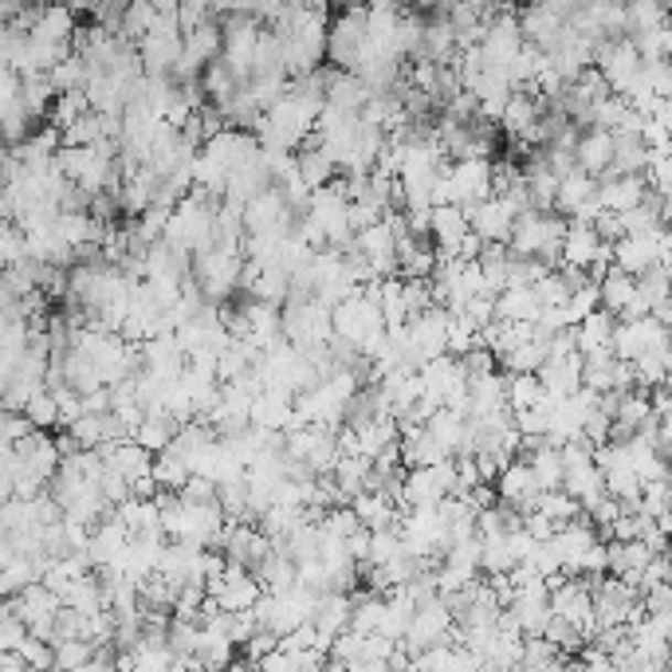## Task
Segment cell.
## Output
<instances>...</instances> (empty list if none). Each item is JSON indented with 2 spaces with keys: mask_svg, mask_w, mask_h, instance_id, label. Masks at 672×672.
Wrapping results in <instances>:
<instances>
[{
  "mask_svg": "<svg viewBox=\"0 0 672 672\" xmlns=\"http://www.w3.org/2000/svg\"><path fill=\"white\" fill-rule=\"evenodd\" d=\"M334 170H339V166H334L331 158H327V153L319 150L314 142H307V146H299V150H296V173H299V178H303L311 189L327 185V181L334 178Z\"/></svg>",
  "mask_w": 672,
  "mask_h": 672,
  "instance_id": "e575fe53",
  "label": "cell"
},
{
  "mask_svg": "<svg viewBox=\"0 0 672 672\" xmlns=\"http://www.w3.org/2000/svg\"><path fill=\"white\" fill-rule=\"evenodd\" d=\"M598 248H601V236L594 233V224L566 221L563 244H558V260H563L566 268H590V260L598 256Z\"/></svg>",
  "mask_w": 672,
  "mask_h": 672,
  "instance_id": "d6986e66",
  "label": "cell"
},
{
  "mask_svg": "<svg viewBox=\"0 0 672 672\" xmlns=\"http://www.w3.org/2000/svg\"><path fill=\"white\" fill-rule=\"evenodd\" d=\"M350 508H354V515H359V523L366 531H377V527H397V515H402V508H397L394 500H390L382 488H362L359 495H350Z\"/></svg>",
  "mask_w": 672,
  "mask_h": 672,
  "instance_id": "44dd1931",
  "label": "cell"
},
{
  "mask_svg": "<svg viewBox=\"0 0 672 672\" xmlns=\"http://www.w3.org/2000/svg\"><path fill=\"white\" fill-rule=\"evenodd\" d=\"M52 126H67V122H75V118L83 115V110H90V103H87V95L83 90H55V99H52Z\"/></svg>",
  "mask_w": 672,
  "mask_h": 672,
  "instance_id": "bcb514c9",
  "label": "cell"
},
{
  "mask_svg": "<svg viewBox=\"0 0 672 672\" xmlns=\"http://www.w3.org/2000/svg\"><path fill=\"white\" fill-rule=\"evenodd\" d=\"M311 626L319 629L323 637H334L350 626V594L342 590H323L314 598V610H311Z\"/></svg>",
  "mask_w": 672,
  "mask_h": 672,
  "instance_id": "d4e9b609",
  "label": "cell"
},
{
  "mask_svg": "<svg viewBox=\"0 0 672 672\" xmlns=\"http://www.w3.org/2000/svg\"><path fill=\"white\" fill-rule=\"evenodd\" d=\"M500 362L508 366V374H535V370L547 362V339H535V334H531L527 342H520L515 350H508Z\"/></svg>",
  "mask_w": 672,
  "mask_h": 672,
  "instance_id": "f35d334b",
  "label": "cell"
},
{
  "mask_svg": "<svg viewBox=\"0 0 672 672\" xmlns=\"http://www.w3.org/2000/svg\"><path fill=\"white\" fill-rule=\"evenodd\" d=\"M17 653H20V661H24V664L47 669V664H52V641H40L36 633H24V637H20Z\"/></svg>",
  "mask_w": 672,
  "mask_h": 672,
  "instance_id": "816d5d0a",
  "label": "cell"
},
{
  "mask_svg": "<svg viewBox=\"0 0 672 672\" xmlns=\"http://www.w3.org/2000/svg\"><path fill=\"white\" fill-rule=\"evenodd\" d=\"M448 181L457 193V205H472V201L492 198V162L488 158H457L448 166Z\"/></svg>",
  "mask_w": 672,
  "mask_h": 672,
  "instance_id": "8fae6325",
  "label": "cell"
},
{
  "mask_svg": "<svg viewBox=\"0 0 672 672\" xmlns=\"http://www.w3.org/2000/svg\"><path fill=\"white\" fill-rule=\"evenodd\" d=\"M331 331H334V339L350 342V346L359 350L370 334L386 331V327H382V311H377L374 299H366L362 291H354V296H346L342 303L331 307Z\"/></svg>",
  "mask_w": 672,
  "mask_h": 672,
  "instance_id": "5b68a950",
  "label": "cell"
},
{
  "mask_svg": "<svg viewBox=\"0 0 672 672\" xmlns=\"http://www.w3.org/2000/svg\"><path fill=\"white\" fill-rule=\"evenodd\" d=\"M515 20H520L523 44H535L538 52H547V47L558 40V32H563V20H558L543 0H531L527 9H523Z\"/></svg>",
  "mask_w": 672,
  "mask_h": 672,
  "instance_id": "ffe728a7",
  "label": "cell"
},
{
  "mask_svg": "<svg viewBox=\"0 0 672 672\" xmlns=\"http://www.w3.org/2000/svg\"><path fill=\"white\" fill-rule=\"evenodd\" d=\"M205 594L216 601V606H221V610H252V606H256V598L264 594V586H260V578L248 570V566L228 563L221 574H216V578H209Z\"/></svg>",
  "mask_w": 672,
  "mask_h": 672,
  "instance_id": "9c48e42d",
  "label": "cell"
},
{
  "mask_svg": "<svg viewBox=\"0 0 672 672\" xmlns=\"http://www.w3.org/2000/svg\"><path fill=\"white\" fill-rule=\"evenodd\" d=\"M28 252H24V228L17 221H0V268L9 264H20Z\"/></svg>",
  "mask_w": 672,
  "mask_h": 672,
  "instance_id": "681fc988",
  "label": "cell"
},
{
  "mask_svg": "<svg viewBox=\"0 0 672 672\" xmlns=\"http://www.w3.org/2000/svg\"><path fill=\"white\" fill-rule=\"evenodd\" d=\"M503 402L508 409H531V405L547 402V390L538 382V374H503Z\"/></svg>",
  "mask_w": 672,
  "mask_h": 672,
  "instance_id": "1f68e13d",
  "label": "cell"
},
{
  "mask_svg": "<svg viewBox=\"0 0 672 672\" xmlns=\"http://www.w3.org/2000/svg\"><path fill=\"white\" fill-rule=\"evenodd\" d=\"M150 476H153V484H158V488H166V492H178V488L189 480V465L181 457H173L170 448H162V452H153Z\"/></svg>",
  "mask_w": 672,
  "mask_h": 672,
  "instance_id": "ab89813d",
  "label": "cell"
},
{
  "mask_svg": "<svg viewBox=\"0 0 672 672\" xmlns=\"http://www.w3.org/2000/svg\"><path fill=\"white\" fill-rule=\"evenodd\" d=\"M468 216V228L472 233H480L484 241H500L508 244L511 236V221H515V213H511V205L503 198H484V201H472V205H460Z\"/></svg>",
  "mask_w": 672,
  "mask_h": 672,
  "instance_id": "4fadbf2b",
  "label": "cell"
},
{
  "mask_svg": "<svg viewBox=\"0 0 672 672\" xmlns=\"http://www.w3.org/2000/svg\"><path fill=\"white\" fill-rule=\"evenodd\" d=\"M669 346V327L657 323L653 314H641V319H618L610 334L614 359H641V354H653V350Z\"/></svg>",
  "mask_w": 672,
  "mask_h": 672,
  "instance_id": "8992f818",
  "label": "cell"
},
{
  "mask_svg": "<svg viewBox=\"0 0 672 672\" xmlns=\"http://www.w3.org/2000/svg\"><path fill=\"white\" fill-rule=\"evenodd\" d=\"M370 99V87L359 79L354 72H339V67H331V75H327V87H323V103L334 110H346V115H359L362 103Z\"/></svg>",
  "mask_w": 672,
  "mask_h": 672,
  "instance_id": "7402d4cb",
  "label": "cell"
},
{
  "mask_svg": "<svg viewBox=\"0 0 672 672\" xmlns=\"http://www.w3.org/2000/svg\"><path fill=\"white\" fill-rule=\"evenodd\" d=\"M646 193H649L646 173H601L598 178V201L601 209H610V213H626V209H633Z\"/></svg>",
  "mask_w": 672,
  "mask_h": 672,
  "instance_id": "2e32d148",
  "label": "cell"
},
{
  "mask_svg": "<svg viewBox=\"0 0 672 672\" xmlns=\"http://www.w3.org/2000/svg\"><path fill=\"white\" fill-rule=\"evenodd\" d=\"M527 468H531V476H535L538 492H547V488H563V457H558V445H551V440H543L538 448H531Z\"/></svg>",
  "mask_w": 672,
  "mask_h": 672,
  "instance_id": "f546056e",
  "label": "cell"
},
{
  "mask_svg": "<svg viewBox=\"0 0 672 672\" xmlns=\"http://www.w3.org/2000/svg\"><path fill=\"white\" fill-rule=\"evenodd\" d=\"M189 260H193L189 264V276H193V284L201 287V296L213 299V303H221L224 296H233L236 287H241L244 252H228V248L209 244V248L193 252Z\"/></svg>",
  "mask_w": 672,
  "mask_h": 672,
  "instance_id": "7a4b0ae2",
  "label": "cell"
},
{
  "mask_svg": "<svg viewBox=\"0 0 672 672\" xmlns=\"http://www.w3.org/2000/svg\"><path fill=\"white\" fill-rule=\"evenodd\" d=\"M241 221H244V233H260V228H276V224H291V209H287L284 193L279 185H264L260 193H252L241 209Z\"/></svg>",
  "mask_w": 672,
  "mask_h": 672,
  "instance_id": "7c38bea8",
  "label": "cell"
},
{
  "mask_svg": "<svg viewBox=\"0 0 672 672\" xmlns=\"http://www.w3.org/2000/svg\"><path fill=\"white\" fill-rule=\"evenodd\" d=\"M319 527L323 531H331V535H339V538H346V535H354V531L362 527L359 523V515H354V508H331L327 515H319Z\"/></svg>",
  "mask_w": 672,
  "mask_h": 672,
  "instance_id": "f907efd6",
  "label": "cell"
},
{
  "mask_svg": "<svg viewBox=\"0 0 672 672\" xmlns=\"http://www.w3.org/2000/svg\"><path fill=\"white\" fill-rule=\"evenodd\" d=\"M366 476H370V460L359 457V452H339V460H334V468H331L334 488H339L346 500L366 488Z\"/></svg>",
  "mask_w": 672,
  "mask_h": 672,
  "instance_id": "836d02e7",
  "label": "cell"
},
{
  "mask_svg": "<svg viewBox=\"0 0 672 672\" xmlns=\"http://www.w3.org/2000/svg\"><path fill=\"white\" fill-rule=\"evenodd\" d=\"M538 110H543V99H538L535 90H511L508 99H503V110H500V118H495V126H500L503 135L520 138L523 130L535 126Z\"/></svg>",
  "mask_w": 672,
  "mask_h": 672,
  "instance_id": "603a6c76",
  "label": "cell"
},
{
  "mask_svg": "<svg viewBox=\"0 0 672 672\" xmlns=\"http://www.w3.org/2000/svg\"><path fill=\"white\" fill-rule=\"evenodd\" d=\"M9 495H12V480H9L4 472H0V503L9 500Z\"/></svg>",
  "mask_w": 672,
  "mask_h": 672,
  "instance_id": "f5cc1de1",
  "label": "cell"
},
{
  "mask_svg": "<svg viewBox=\"0 0 672 672\" xmlns=\"http://www.w3.org/2000/svg\"><path fill=\"white\" fill-rule=\"evenodd\" d=\"M531 291H535L538 307H563L566 296H570V284L563 279V271L551 268L547 276H538L535 284H531Z\"/></svg>",
  "mask_w": 672,
  "mask_h": 672,
  "instance_id": "c3c4849f",
  "label": "cell"
},
{
  "mask_svg": "<svg viewBox=\"0 0 672 672\" xmlns=\"http://www.w3.org/2000/svg\"><path fill=\"white\" fill-rule=\"evenodd\" d=\"M63 601L55 590H47L44 583H28L24 590L12 594V614L24 621L28 633L36 637H52V621H55V610H60Z\"/></svg>",
  "mask_w": 672,
  "mask_h": 672,
  "instance_id": "30bf717a",
  "label": "cell"
},
{
  "mask_svg": "<svg viewBox=\"0 0 672 672\" xmlns=\"http://www.w3.org/2000/svg\"><path fill=\"white\" fill-rule=\"evenodd\" d=\"M20 413H24L36 429H55V425H60V409H55V397H52V390H47V386H40L36 394L28 397Z\"/></svg>",
  "mask_w": 672,
  "mask_h": 672,
  "instance_id": "ee69618b",
  "label": "cell"
},
{
  "mask_svg": "<svg viewBox=\"0 0 672 672\" xmlns=\"http://www.w3.org/2000/svg\"><path fill=\"white\" fill-rule=\"evenodd\" d=\"M90 657H95V641H87V637H67V641L52 646L55 669H79V664H90Z\"/></svg>",
  "mask_w": 672,
  "mask_h": 672,
  "instance_id": "7bdbcfd3",
  "label": "cell"
},
{
  "mask_svg": "<svg viewBox=\"0 0 672 672\" xmlns=\"http://www.w3.org/2000/svg\"><path fill=\"white\" fill-rule=\"evenodd\" d=\"M649 162V146L637 135H614V158L606 173H641Z\"/></svg>",
  "mask_w": 672,
  "mask_h": 672,
  "instance_id": "8d00e7d4",
  "label": "cell"
},
{
  "mask_svg": "<svg viewBox=\"0 0 672 672\" xmlns=\"http://www.w3.org/2000/svg\"><path fill=\"white\" fill-rule=\"evenodd\" d=\"M492 484H495V500L511 503L515 511L535 508L538 488H535V476H531L527 460H508V465H503L500 472H495Z\"/></svg>",
  "mask_w": 672,
  "mask_h": 672,
  "instance_id": "5bb4252c",
  "label": "cell"
},
{
  "mask_svg": "<svg viewBox=\"0 0 672 672\" xmlns=\"http://www.w3.org/2000/svg\"><path fill=\"white\" fill-rule=\"evenodd\" d=\"M36 4H52V0H36Z\"/></svg>",
  "mask_w": 672,
  "mask_h": 672,
  "instance_id": "11a10c76",
  "label": "cell"
},
{
  "mask_svg": "<svg viewBox=\"0 0 672 672\" xmlns=\"http://www.w3.org/2000/svg\"><path fill=\"white\" fill-rule=\"evenodd\" d=\"M614 158V130H601V126H590L586 135L574 138V162L578 170H586L590 178H601L610 170Z\"/></svg>",
  "mask_w": 672,
  "mask_h": 672,
  "instance_id": "e0dca14e",
  "label": "cell"
},
{
  "mask_svg": "<svg viewBox=\"0 0 672 672\" xmlns=\"http://www.w3.org/2000/svg\"><path fill=\"white\" fill-rule=\"evenodd\" d=\"M610 264L629 276H641L653 264H669V233L657 228L649 236H618L610 244Z\"/></svg>",
  "mask_w": 672,
  "mask_h": 672,
  "instance_id": "ba28073f",
  "label": "cell"
},
{
  "mask_svg": "<svg viewBox=\"0 0 672 672\" xmlns=\"http://www.w3.org/2000/svg\"><path fill=\"white\" fill-rule=\"evenodd\" d=\"M594 189H598V178H590L586 170H566V173H558V185H555V209L563 216H570L574 209L583 205L586 198H590Z\"/></svg>",
  "mask_w": 672,
  "mask_h": 672,
  "instance_id": "83f0119b",
  "label": "cell"
},
{
  "mask_svg": "<svg viewBox=\"0 0 672 672\" xmlns=\"http://www.w3.org/2000/svg\"><path fill=\"white\" fill-rule=\"evenodd\" d=\"M563 233H566V216H555L551 209L547 213L527 209V213H520L511 221L508 248H511V256H535V260H543L547 268H555V264H563L558 260Z\"/></svg>",
  "mask_w": 672,
  "mask_h": 672,
  "instance_id": "6da1fadb",
  "label": "cell"
},
{
  "mask_svg": "<svg viewBox=\"0 0 672 672\" xmlns=\"http://www.w3.org/2000/svg\"><path fill=\"white\" fill-rule=\"evenodd\" d=\"M173 433H178V422H173L170 413H146L142 422L135 425V433H130V440H138L146 452H162L173 440Z\"/></svg>",
  "mask_w": 672,
  "mask_h": 672,
  "instance_id": "d6a6232c",
  "label": "cell"
},
{
  "mask_svg": "<svg viewBox=\"0 0 672 672\" xmlns=\"http://www.w3.org/2000/svg\"><path fill=\"white\" fill-rule=\"evenodd\" d=\"M614 319L606 307H594L586 319H578L574 323V346H578V354H598V350H610V334H614Z\"/></svg>",
  "mask_w": 672,
  "mask_h": 672,
  "instance_id": "cb8c5ba5",
  "label": "cell"
},
{
  "mask_svg": "<svg viewBox=\"0 0 672 672\" xmlns=\"http://www.w3.org/2000/svg\"><path fill=\"white\" fill-rule=\"evenodd\" d=\"M664 0H626V32L637 36V32H649V28L664 24Z\"/></svg>",
  "mask_w": 672,
  "mask_h": 672,
  "instance_id": "60d3db41",
  "label": "cell"
},
{
  "mask_svg": "<svg viewBox=\"0 0 672 672\" xmlns=\"http://www.w3.org/2000/svg\"><path fill=\"white\" fill-rule=\"evenodd\" d=\"M492 303H495V319H503V323H531L538 314V299L527 284L503 287V291H495Z\"/></svg>",
  "mask_w": 672,
  "mask_h": 672,
  "instance_id": "484cf974",
  "label": "cell"
},
{
  "mask_svg": "<svg viewBox=\"0 0 672 672\" xmlns=\"http://www.w3.org/2000/svg\"><path fill=\"white\" fill-rule=\"evenodd\" d=\"M244 311V319H248V339L244 342H252L256 350H264V346H271V342L279 339V303H264V299H252L248 307H241Z\"/></svg>",
  "mask_w": 672,
  "mask_h": 672,
  "instance_id": "4316f807",
  "label": "cell"
},
{
  "mask_svg": "<svg viewBox=\"0 0 672 672\" xmlns=\"http://www.w3.org/2000/svg\"><path fill=\"white\" fill-rule=\"evenodd\" d=\"M366 55V4H346L342 17L327 24V60L339 72H354Z\"/></svg>",
  "mask_w": 672,
  "mask_h": 672,
  "instance_id": "3957f363",
  "label": "cell"
},
{
  "mask_svg": "<svg viewBox=\"0 0 672 672\" xmlns=\"http://www.w3.org/2000/svg\"><path fill=\"white\" fill-rule=\"evenodd\" d=\"M535 374H538V382H543V390H547L551 402H555V397H566L583 386V354H578V350H570V354H547V362H543Z\"/></svg>",
  "mask_w": 672,
  "mask_h": 672,
  "instance_id": "9a60e30c",
  "label": "cell"
},
{
  "mask_svg": "<svg viewBox=\"0 0 672 672\" xmlns=\"http://www.w3.org/2000/svg\"><path fill=\"white\" fill-rule=\"evenodd\" d=\"M598 578H583V574L570 578V574H566L563 583L551 586V614L570 621V626H578L583 637L594 633V583H598Z\"/></svg>",
  "mask_w": 672,
  "mask_h": 672,
  "instance_id": "52a82bcc",
  "label": "cell"
},
{
  "mask_svg": "<svg viewBox=\"0 0 672 672\" xmlns=\"http://www.w3.org/2000/svg\"><path fill=\"white\" fill-rule=\"evenodd\" d=\"M75 12L63 4V0H52V4H40L36 9V20L28 28V36L32 40H47V44H72L75 36Z\"/></svg>",
  "mask_w": 672,
  "mask_h": 672,
  "instance_id": "ac0fdd59",
  "label": "cell"
},
{
  "mask_svg": "<svg viewBox=\"0 0 672 672\" xmlns=\"http://www.w3.org/2000/svg\"><path fill=\"white\" fill-rule=\"evenodd\" d=\"M181 24L173 12H158V20H153V28L146 32L142 40H138V60H142V72L146 75H170L173 63H178L181 55Z\"/></svg>",
  "mask_w": 672,
  "mask_h": 672,
  "instance_id": "277c9868",
  "label": "cell"
},
{
  "mask_svg": "<svg viewBox=\"0 0 672 672\" xmlns=\"http://www.w3.org/2000/svg\"><path fill=\"white\" fill-rule=\"evenodd\" d=\"M629 40H633L641 60H669V47H672L669 24H657V28H649V32H637V36H629Z\"/></svg>",
  "mask_w": 672,
  "mask_h": 672,
  "instance_id": "7dc6e473",
  "label": "cell"
},
{
  "mask_svg": "<svg viewBox=\"0 0 672 672\" xmlns=\"http://www.w3.org/2000/svg\"><path fill=\"white\" fill-rule=\"evenodd\" d=\"M153 20H158V9H153L150 0H126L122 17H118V36H122L126 44H138L153 28Z\"/></svg>",
  "mask_w": 672,
  "mask_h": 672,
  "instance_id": "d590c367",
  "label": "cell"
},
{
  "mask_svg": "<svg viewBox=\"0 0 672 672\" xmlns=\"http://www.w3.org/2000/svg\"><path fill=\"white\" fill-rule=\"evenodd\" d=\"M633 296H637V276H629V271L621 268H606V276L598 279V307H606V311L618 319L621 307Z\"/></svg>",
  "mask_w": 672,
  "mask_h": 672,
  "instance_id": "f1b7e54d",
  "label": "cell"
},
{
  "mask_svg": "<svg viewBox=\"0 0 672 672\" xmlns=\"http://www.w3.org/2000/svg\"><path fill=\"white\" fill-rule=\"evenodd\" d=\"M236 87H241V79H236V72L221 60V55H216V60H209L205 67H201V90H205V99H213L216 107L233 99Z\"/></svg>",
  "mask_w": 672,
  "mask_h": 672,
  "instance_id": "4dcf8cb0",
  "label": "cell"
},
{
  "mask_svg": "<svg viewBox=\"0 0 672 672\" xmlns=\"http://www.w3.org/2000/svg\"><path fill=\"white\" fill-rule=\"evenodd\" d=\"M150 4H153L158 12H173V9L181 4V0H150Z\"/></svg>",
  "mask_w": 672,
  "mask_h": 672,
  "instance_id": "db71d44e",
  "label": "cell"
},
{
  "mask_svg": "<svg viewBox=\"0 0 672 672\" xmlns=\"http://www.w3.org/2000/svg\"><path fill=\"white\" fill-rule=\"evenodd\" d=\"M535 508L543 511V515H547L551 523H566V520H574V515H578V500H574L570 492H563V488H547V492H538L535 495Z\"/></svg>",
  "mask_w": 672,
  "mask_h": 672,
  "instance_id": "b9f144b4",
  "label": "cell"
},
{
  "mask_svg": "<svg viewBox=\"0 0 672 672\" xmlns=\"http://www.w3.org/2000/svg\"><path fill=\"white\" fill-rule=\"evenodd\" d=\"M87 63L79 60V55H63L60 63H55L52 72H47V79H52L55 90H83V83H87Z\"/></svg>",
  "mask_w": 672,
  "mask_h": 672,
  "instance_id": "f6af8a7d",
  "label": "cell"
},
{
  "mask_svg": "<svg viewBox=\"0 0 672 672\" xmlns=\"http://www.w3.org/2000/svg\"><path fill=\"white\" fill-rule=\"evenodd\" d=\"M55 99V87L52 79H47V72H32V75H20V103H24V110L32 118L44 115L47 107H52Z\"/></svg>",
  "mask_w": 672,
  "mask_h": 672,
  "instance_id": "74e56055",
  "label": "cell"
}]
</instances>
